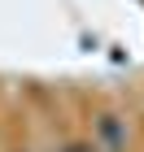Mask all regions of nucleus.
<instances>
[{
	"instance_id": "1",
	"label": "nucleus",
	"mask_w": 144,
	"mask_h": 152,
	"mask_svg": "<svg viewBox=\"0 0 144 152\" xmlns=\"http://www.w3.org/2000/svg\"><path fill=\"white\" fill-rule=\"evenodd\" d=\"M96 152H122L127 148V126H122L118 117H100L96 122Z\"/></svg>"
}]
</instances>
